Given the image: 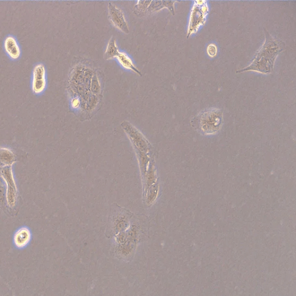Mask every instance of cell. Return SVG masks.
<instances>
[{"instance_id":"6da1fadb","label":"cell","mask_w":296,"mask_h":296,"mask_svg":"<svg viewBox=\"0 0 296 296\" xmlns=\"http://www.w3.org/2000/svg\"><path fill=\"white\" fill-rule=\"evenodd\" d=\"M265 42L257 53L250 65L237 73L245 71H256L268 74L274 68V63L279 53L282 51L281 44L265 30Z\"/></svg>"},{"instance_id":"7a4b0ae2","label":"cell","mask_w":296,"mask_h":296,"mask_svg":"<svg viewBox=\"0 0 296 296\" xmlns=\"http://www.w3.org/2000/svg\"><path fill=\"white\" fill-rule=\"evenodd\" d=\"M194 121L195 125L205 134H213L220 129L223 121V111L209 108L201 111Z\"/></svg>"},{"instance_id":"3957f363","label":"cell","mask_w":296,"mask_h":296,"mask_svg":"<svg viewBox=\"0 0 296 296\" xmlns=\"http://www.w3.org/2000/svg\"><path fill=\"white\" fill-rule=\"evenodd\" d=\"M2 177L7 185V202L10 207H14L16 203L18 191L16 185L14 174L11 166L4 167L2 170Z\"/></svg>"},{"instance_id":"277c9868","label":"cell","mask_w":296,"mask_h":296,"mask_svg":"<svg viewBox=\"0 0 296 296\" xmlns=\"http://www.w3.org/2000/svg\"><path fill=\"white\" fill-rule=\"evenodd\" d=\"M46 88V72L44 64H37L34 67L32 74V89L34 94L40 95Z\"/></svg>"},{"instance_id":"5b68a950","label":"cell","mask_w":296,"mask_h":296,"mask_svg":"<svg viewBox=\"0 0 296 296\" xmlns=\"http://www.w3.org/2000/svg\"><path fill=\"white\" fill-rule=\"evenodd\" d=\"M109 18L115 28L124 34H129V28L123 12L111 3L109 4Z\"/></svg>"},{"instance_id":"8992f818","label":"cell","mask_w":296,"mask_h":296,"mask_svg":"<svg viewBox=\"0 0 296 296\" xmlns=\"http://www.w3.org/2000/svg\"><path fill=\"white\" fill-rule=\"evenodd\" d=\"M32 238V234L31 230L26 227H23L16 231L13 238V242L15 248L18 250H23L29 245Z\"/></svg>"},{"instance_id":"52a82bcc","label":"cell","mask_w":296,"mask_h":296,"mask_svg":"<svg viewBox=\"0 0 296 296\" xmlns=\"http://www.w3.org/2000/svg\"><path fill=\"white\" fill-rule=\"evenodd\" d=\"M4 48L7 55L12 61H16L20 58L21 49L16 38L12 36H8L4 42Z\"/></svg>"},{"instance_id":"ba28073f","label":"cell","mask_w":296,"mask_h":296,"mask_svg":"<svg viewBox=\"0 0 296 296\" xmlns=\"http://www.w3.org/2000/svg\"><path fill=\"white\" fill-rule=\"evenodd\" d=\"M176 2L173 1H151V4L148 8L147 11L149 13H154L164 9L166 8L172 13L173 15H175L174 3Z\"/></svg>"},{"instance_id":"9c48e42d","label":"cell","mask_w":296,"mask_h":296,"mask_svg":"<svg viewBox=\"0 0 296 296\" xmlns=\"http://www.w3.org/2000/svg\"><path fill=\"white\" fill-rule=\"evenodd\" d=\"M117 59L119 64L125 69L130 70L136 73V74L142 76L141 72L137 69L131 58L126 53L119 52Z\"/></svg>"},{"instance_id":"30bf717a","label":"cell","mask_w":296,"mask_h":296,"mask_svg":"<svg viewBox=\"0 0 296 296\" xmlns=\"http://www.w3.org/2000/svg\"><path fill=\"white\" fill-rule=\"evenodd\" d=\"M120 51H119L117 42L114 37H111L110 40L108 45L106 46L104 58L105 61H109L114 58H117Z\"/></svg>"},{"instance_id":"8fae6325","label":"cell","mask_w":296,"mask_h":296,"mask_svg":"<svg viewBox=\"0 0 296 296\" xmlns=\"http://www.w3.org/2000/svg\"><path fill=\"white\" fill-rule=\"evenodd\" d=\"M151 1H138L135 6L136 10L139 13H144L147 11Z\"/></svg>"},{"instance_id":"7c38bea8","label":"cell","mask_w":296,"mask_h":296,"mask_svg":"<svg viewBox=\"0 0 296 296\" xmlns=\"http://www.w3.org/2000/svg\"><path fill=\"white\" fill-rule=\"evenodd\" d=\"M207 51L209 57H216L218 53L217 47L213 44H210L207 47Z\"/></svg>"},{"instance_id":"4fadbf2b","label":"cell","mask_w":296,"mask_h":296,"mask_svg":"<svg viewBox=\"0 0 296 296\" xmlns=\"http://www.w3.org/2000/svg\"><path fill=\"white\" fill-rule=\"evenodd\" d=\"M71 104L73 108L78 109L80 105V101L78 98H75L72 100Z\"/></svg>"}]
</instances>
